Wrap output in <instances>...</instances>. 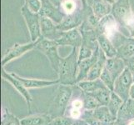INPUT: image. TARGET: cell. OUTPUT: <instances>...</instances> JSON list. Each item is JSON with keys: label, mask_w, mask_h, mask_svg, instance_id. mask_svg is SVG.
Masks as SVG:
<instances>
[{"label": "cell", "mask_w": 134, "mask_h": 125, "mask_svg": "<svg viewBox=\"0 0 134 125\" xmlns=\"http://www.w3.org/2000/svg\"><path fill=\"white\" fill-rule=\"evenodd\" d=\"M123 103H124V101L122 100L121 97H119L117 94H115L114 92H112L110 101L107 106L110 111V113H112V115L115 118H117V115L119 112L120 108H121L122 105L123 104Z\"/></svg>", "instance_id": "cell-24"}, {"label": "cell", "mask_w": 134, "mask_h": 125, "mask_svg": "<svg viewBox=\"0 0 134 125\" xmlns=\"http://www.w3.org/2000/svg\"><path fill=\"white\" fill-rule=\"evenodd\" d=\"M112 43L117 49V57L127 60L134 56V38H127L118 33L112 40Z\"/></svg>", "instance_id": "cell-6"}, {"label": "cell", "mask_w": 134, "mask_h": 125, "mask_svg": "<svg viewBox=\"0 0 134 125\" xmlns=\"http://www.w3.org/2000/svg\"><path fill=\"white\" fill-rule=\"evenodd\" d=\"M37 44H38V40L36 42H30V43H27L24 44H14L11 48H9L6 52V53L3 56L2 60H1L2 67L4 68V66H5L7 63L21 57L22 55L25 54L26 53L29 52V51L34 48H36Z\"/></svg>", "instance_id": "cell-9"}, {"label": "cell", "mask_w": 134, "mask_h": 125, "mask_svg": "<svg viewBox=\"0 0 134 125\" xmlns=\"http://www.w3.org/2000/svg\"><path fill=\"white\" fill-rule=\"evenodd\" d=\"M1 125H21V120L3 106L1 109Z\"/></svg>", "instance_id": "cell-25"}, {"label": "cell", "mask_w": 134, "mask_h": 125, "mask_svg": "<svg viewBox=\"0 0 134 125\" xmlns=\"http://www.w3.org/2000/svg\"><path fill=\"white\" fill-rule=\"evenodd\" d=\"M107 59L108 58L106 57V55L104 54L103 51L100 49L99 58L98 59V61L94 63V65L90 69L86 80H96V79H98V78H100L102 73H103V69L105 68V64H106Z\"/></svg>", "instance_id": "cell-22"}, {"label": "cell", "mask_w": 134, "mask_h": 125, "mask_svg": "<svg viewBox=\"0 0 134 125\" xmlns=\"http://www.w3.org/2000/svg\"><path fill=\"white\" fill-rule=\"evenodd\" d=\"M103 1H105L106 3L111 4V5H113V4L115 3V1H116V0H103Z\"/></svg>", "instance_id": "cell-34"}, {"label": "cell", "mask_w": 134, "mask_h": 125, "mask_svg": "<svg viewBox=\"0 0 134 125\" xmlns=\"http://www.w3.org/2000/svg\"><path fill=\"white\" fill-rule=\"evenodd\" d=\"M113 125H122V124H120V123H117V122H115V123H114V124H113Z\"/></svg>", "instance_id": "cell-37"}, {"label": "cell", "mask_w": 134, "mask_h": 125, "mask_svg": "<svg viewBox=\"0 0 134 125\" xmlns=\"http://www.w3.org/2000/svg\"><path fill=\"white\" fill-rule=\"evenodd\" d=\"M100 79L102 80L104 83V85L108 88V89L111 90V91H113L114 89V84H115V80L114 78L112 77V75L110 74V73L104 68L103 73H102V74L100 76Z\"/></svg>", "instance_id": "cell-28"}, {"label": "cell", "mask_w": 134, "mask_h": 125, "mask_svg": "<svg viewBox=\"0 0 134 125\" xmlns=\"http://www.w3.org/2000/svg\"><path fill=\"white\" fill-rule=\"evenodd\" d=\"M76 85L83 93L89 95L92 94L96 91L106 87L100 78H98L96 80H84L77 83Z\"/></svg>", "instance_id": "cell-23"}, {"label": "cell", "mask_w": 134, "mask_h": 125, "mask_svg": "<svg viewBox=\"0 0 134 125\" xmlns=\"http://www.w3.org/2000/svg\"><path fill=\"white\" fill-rule=\"evenodd\" d=\"M125 125H134V119L132 120H130L129 122H127Z\"/></svg>", "instance_id": "cell-35"}, {"label": "cell", "mask_w": 134, "mask_h": 125, "mask_svg": "<svg viewBox=\"0 0 134 125\" xmlns=\"http://www.w3.org/2000/svg\"><path fill=\"white\" fill-rule=\"evenodd\" d=\"M59 46L60 45L58 44L57 41L43 39V37H41L39 39H38V44L36 46V48L41 51L47 57L51 67L57 73L58 72L60 63H61L62 59L58 52V48Z\"/></svg>", "instance_id": "cell-4"}, {"label": "cell", "mask_w": 134, "mask_h": 125, "mask_svg": "<svg viewBox=\"0 0 134 125\" xmlns=\"http://www.w3.org/2000/svg\"><path fill=\"white\" fill-rule=\"evenodd\" d=\"M85 3V0H63L58 8L64 17L69 16L83 8Z\"/></svg>", "instance_id": "cell-18"}, {"label": "cell", "mask_w": 134, "mask_h": 125, "mask_svg": "<svg viewBox=\"0 0 134 125\" xmlns=\"http://www.w3.org/2000/svg\"><path fill=\"white\" fill-rule=\"evenodd\" d=\"M83 102L85 111H93L100 107V106H102L95 98L85 94V93H83Z\"/></svg>", "instance_id": "cell-27"}, {"label": "cell", "mask_w": 134, "mask_h": 125, "mask_svg": "<svg viewBox=\"0 0 134 125\" xmlns=\"http://www.w3.org/2000/svg\"><path fill=\"white\" fill-rule=\"evenodd\" d=\"M75 120L67 116H59L53 118L48 125H73Z\"/></svg>", "instance_id": "cell-30"}, {"label": "cell", "mask_w": 134, "mask_h": 125, "mask_svg": "<svg viewBox=\"0 0 134 125\" xmlns=\"http://www.w3.org/2000/svg\"><path fill=\"white\" fill-rule=\"evenodd\" d=\"M134 119V100L128 99L124 101L117 115L116 122L122 125H125L130 120Z\"/></svg>", "instance_id": "cell-16"}, {"label": "cell", "mask_w": 134, "mask_h": 125, "mask_svg": "<svg viewBox=\"0 0 134 125\" xmlns=\"http://www.w3.org/2000/svg\"><path fill=\"white\" fill-rule=\"evenodd\" d=\"M27 0H25V2H27Z\"/></svg>", "instance_id": "cell-38"}, {"label": "cell", "mask_w": 134, "mask_h": 125, "mask_svg": "<svg viewBox=\"0 0 134 125\" xmlns=\"http://www.w3.org/2000/svg\"><path fill=\"white\" fill-rule=\"evenodd\" d=\"M22 15L27 24L31 42H36L39 39L41 34V16L39 13L32 12L26 5H24L21 9Z\"/></svg>", "instance_id": "cell-5"}, {"label": "cell", "mask_w": 134, "mask_h": 125, "mask_svg": "<svg viewBox=\"0 0 134 125\" xmlns=\"http://www.w3.org/2000/svg\"><path fill=\"white\" fill-rule=\"evenodd\" d=\"M105 68L110 73V74L112 75L114 80L116 81L117 78L125 70L126 63L123 59L118 57L108 58L107 61H106Z\"/></svg>", "instance_id": "cell-17"}, {"label": "cell", "mask_w": 134, "mask_h": 125, "mask_svg": "<svg viewBox=\"0 0 134 125\" xmlns=\"http://www.w3.org/2000/svg\"><path fill=\"white\" fill-rule=\"evenodd\" d=\"M92 115L103 125H113L116 122L115 118L108 108V106H100L93 111H91Z\"/></svg>", "instance_id": "cell-19"}, {"label": "cell", "mask_w": 134, "mask_h": 125, "mask_svg": "<svg viewBox=\"0 0 134 125\" xmlns=\"http://www.w3.org/2000/svg\"><path fill=\"white\" fill-rule=\"evenodd\" d=\"M73 87L58 84L57 93L48 108V114L53 118L64 116L73 94Z\"/></svg>", "instance_id": "cell-2"}, {"label": "cell", "mask_w": 134, "mask_h": 125, "mask_svg": "<svg viewBox=\"0 0 134 125\" xmlns=\"http://www.w3.org/2000/svg\"><path fill=\"white\" fill-rule=\"evenodd\" d=\"M17 78H18L22 83L27 89H42V88L50 87L53 85H58L59 81L56 80H46V79H38V78H24L16 73H12Z\"/></svg>", "instance_id": "cell-15"}, {"label": "cell", "mask_w": 134, "mask_h": 125, "mask_svg": "<svg viewBox=\"0 0 134 125\" xmlns=\"http://www.w3.org/2000/svg\"><path fill=\"white\" fill-rule=\"evenodd\" d=\"M111 94H112V91L108 88L104 87L103 89L93 93L92 94H91V96L98 100V102L102 106H107L111 99Z\"/></svg>", "instance_id": "cell-26"}, {"label": "cell", "mask_w": 134, "mask_h": 125, "mask_svg": "<svg viewBox=\"0 0 134 125\" xmlns=\"http://www.w3.org/2000/svg\"><path fill=\"white\" fill-rule=\"evenodd\" d=\"M111 14L119 25L125 27L128 31L134 29V13L129 0H116L112 5Z\"/></svg>", "instance_id": "cell-3"}, {"label": "cell", "mask_w": 134, "mask_h": 125, "mask_svg": "<svg viewBox=\"0 0 134 125\" xmlns=\"http://www.w3.org/2000/svg\"><path fill=\"white\" fill-rule=\"evenodd\" d=\"M97 41H98V44L99 45L100 49L104 53V54L106 55V57L108 58H112L117 57L118 53H117L116 48L114 47L112 41H111L105 34H101L98 37Z\"/></svg>", "instance_id": "cell-20"}, {"label": "cell", "mask_w": 134, "mask_h": 125, "mask_svg": "<svg viewBox=\"0 0 134 125\" xmlns=\"http://www.w3.org/2000/svg\"><path fill=\"white\" fill-rule=\"evenodd\" d=\"M129 99L134 100V82L131 86L130 91H129Z\"/></svg>", "instance_id": "cell-32"}, {"label": "cell", "mask_w": 134, "mask_h": 125, "mask_svg": "<svg viewBox=\"0 0 134 125\" xmlns=\"http://www.w3.org/2000/svg\"><path fill=\"white\" fill-rule=\"evenodd\" d=\"M99 54H100V48L98 45V47L94 50V53L92 55V57L84 60H82V61L78 63V73L77 78V83L87 79L90 69L94 65V63L98 61V59L99 58Z\"/></svg>", "instance_id": "cell-13"}, {"label": "cell", "mask_w": 134, "mask_h": 125, "mask_svg": "<svg viewBox=\"0 0 134 125\" xmlns=\"http://www.w3.org/2000/svg\"><path fill=\"white\" fill-rule=\"evenodd\" d=\"M73 125H90V124H88L86 121H84L83 119H79V120L75 121V123H73Z\"/></svg>", "instance_id": "cell-33"}, {"label": "cell", "mask_w": 134, "mask_h": 125, "mask_svg": "<svg viewBox=\"0 0 134 125\" xmlns=\"http://www.w3.org/2000/svg\"><path fill=\"white\" fill-rule=\"evenodd\" d=\"M84 102H83V92L79 89V93L74 94V87H73V94L69 103L64 116L72 118L73 120H79L82 118L84 113Z\"/></svg>", "instance_id": "cell-8"}, {"label": "cell", "mask_w": 134, "mask_h": 125, "mask_svg": "<svg viewBox=\"0 0 134 125\" xmlns=\"http://www.w3.org/2000/svg\"><path fill=\"white\" fill-rule=\"evenodd\" d=\"M78 48H72L70 54L62 58L58 72L59 84L74 86L78 73Z\"/></svg>", "instance_id": "cell-1"}, {"label": "cell", "mask_w": 134, "mask_h": 125, "mask_svg": "<svg viewBox=\"0 0 134 125\" xmlns=\"http://www.w3.org/2000/svg\"><path fill=\"white\" fill-rule=\"evenodd\" d=\"M133 82L134 79L132 72L126 68L122 74L115 81L114 89L113 92L121 97L123 101H126L129 99V91Z\"/></svg>", "instance_id": "cell-7"}, {"label": "cell", "mask_w": 134, "mask_h": 125, "mask_svg": "<svg viewBox=\"0 0 134 125\" xmlns=\"http://www.w3.org/2000/svg\"><path fill=\"white\" fill-rule=\"evenodd\" d=\"M95 49H92L89 46H87L84 44L81 45V47L78 48V61H82V60L87 59L93 54Z\"/></svg>", "instance_id": "cell-29"}, {"label": "cell", "mask_w": 134, "mask_h": 125, "mask_svg": "<svg viewBox=\"0 0 134 125\" xmlns=\"http://www.w3.org/2000/svg\"><path fill=\"white\" fill-rule=\"evenodd\" d=\"M60 46H72L79 48L82 44V36L78 28L69 31L63 32V34L58 41Z\"/></svg>", "instance_id": "cell-12"}, {"label": "cell", "mask_w": 134, "mask_h": 125, "mask_svg": "<svg viewBox=\"0 0 134 125\" xmlns=\"http://www.w3.org/2000/svg\"><path fill=\"white\" fill-rule=\"evenodd\" d=\"M24 5H26L32 12L39 13L41 8H42V3L40 0H27L25 2Z\"/></svg>", "instance_id": "cell-31"}, {"label": "cell", "mask_w": 134, "mask_h": 125, "mask_svg": "<svg viewBox=\"0 0 134 125\" xmlns=\"http://www.w3.org/2000/svg\"><path fill=\"white\" fill-rule=\"evenodd\" d=\"M53 117L48 113H37L21 119V125H48Z\"/></svg>", "instance_id": "cell-21"}, {"label": "cell", "mask_w": 134, "mask_h": 125, "mask_svg": "<svg viewBox=\"0 0 134 125\" xmlns=\"http://www.w3.org/2000/svg\"><path fill=\"white\" fill-rule=\"evenodd\" d=\"M129 34H130V37L134 38V29H132L131 31H129Z\"/></svg>", "instance_id": "cell-36"}, {"label": "cell", "mask_w": 134, "mask_h": 125, "mask_svg": "<svg viewBox=\"0 0 134 125\" xmlns=\"http://www.w3.org/2000/svg\"><path fill=\"white\" fill-rule=\"evenodd\" d=\"M87 5L91 8V11L98 20L103 19L109 15L112 12V5L103 0H85Z\"/></svg>", "instance_id": "cell-14"}, {"label": "cell", "mask_w": 134, "mask_h": 125, "mask_svg": "<svg viewBox=\"0 0 134 125\" xmlns=\"http://www.w3.org/2000/svg\"><path fill=\"white\" fill-rule=\"evenodd\" d=\"M2 78L3 80H5L8 83H10V84L18 92V94L24 98V99L25 100V102L27 104V108L30 111L31 103H32V101H33V99H32V96L30 94L29 89H27V88L23 84L22 82L18 79V78H17L13 73L6 72L4 68H2Z\"/></svg>", "instance_id": "cell-10"}, {"label": "cell", "mask_w": 134, "mask_h": 125, "mask_svg": "<svg viewBox=\"0 0 134 125\" xmlns=\"http://www.w3.org/2000/svg\"><path fill=\"white\" fill-rule=\"evenodd\" d=\"M41 34L43 39L58 41L63 32L58 29V24L47 17H41Z\"/></svg>", "instance_id": "cell-11"}]
</instances>
